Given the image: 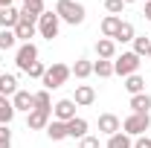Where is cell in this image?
Returning <instances> with one entry per match:
<instances>
[{"label": "cell", "mask_w": 151, "mask_h": 148, "mask_svg": "<svg viewBox=\"0 0 151 148\" xmlns=\"http://www.w3.org/2000/svg\"><path fill=\"white\" fill-rule=\"evenodd\" d=\"M145 20H151V0H145Z\"/></svg>", "instance_id": "cell-34"}, {"label": "cell", "mask_w": 151, "mask_h": 148, "mask_svg": "<svg viewBox=\"0 0 151 148\" xmlns=\"http://www.w3.org/2000/svg\"><path fill=\"white\" fill-rule=\"evenodd\" d=\"M55 15L61 18V23H70V26H78V23H84V18H87L84 6L76 3V0H58L55 3Z\"/></svg>", "instance_id": "cell-1"}, {"label": "cell", "mask_w": 151, "mask_h": 148, "mask_svg": "<svg viewBox=\"0 0 151 148\" xmlns=\"http://www.w3.org/2000/svg\"><path fill=\"white\" fill-rule=\"evenodd\" d=\"M148 61H151V52H148Z\"/></svg>", "instance_id": "cell-39"}, {"label": "cell", "mask_w": 151, "mask_h": 148, "mask_svg": "<svg viewBox=\"0 0 151 148\" xmlns=\"http://www.w3.org/2000/svg\"><path fill=\"white\" fill-rule=\"evenodd\" d=\"M119 131H122V122H119L116 113H102V116H99V134L113 137V134H119Z\"/></svg>", "instance_id": "cell-10"}, {"label": "cell", "mask_w": 151, "mask_h": 148, "mask_svg": "<svg viewBox=\"0 0 151 148\" xmlns=\"http://www.w3.org/2000/svg\"><path fill=\"white\" fill-rule=\"evenodd\" d=\"M134 148H151V137L142 134V137H134Z\"/></svg>", "instance_id": "cell-33"}, {"label": "cell", "mask_w": 151, "mask_h": 148, "mask_svg": "<svg viewBox=\"0 0 151 148\" xmlns=\"http://www.w3.org/2000/svg\"><path fill=\"white\" fill-rule=\"evenodd\" d=\"M78 148H99V137H84V139H78Z\"/></svg>", "instance_id": "cell-32"}, {"label": "cell", "mask_w": 151, "mask_h": 148, "mask_svg": "<svg viewBox=\"0 0 151 148\" xmlns=\"http://www.w3.org/2000/svg\"><path fill=\"white\" fill-rule=\"evenodd\" d=\"M93 75H99V78H111V75H113V61H105V58L93 61Z\"/></svg>", "instance_id": "cell-27"}, {"label": "cell", "mask_w": 151, "mask_h": 148, "mask_svg": "<svg viewBox=\"0 0 151 148\" xmlns=\"http://www.w3.org/2000/svg\"><path fill=\"white\" fill-rule=\"evenodd\" d=\"M12 105H15V111H23V113L35 111V93H29V90H18L15 96H12Z\"/></svg>", "instance_id": "cell-12"}, {"label": "cell", "mask_w": 151, "mask_h": 148, "mask_svg": "<svg viewBox=\"0 0 151 148\" xmlns=\"http://www.w3.org/2000/svg\"><path fill=\"white\" fill-rule=\"evenodd\" d=\"M38 32V15H32L29 9H20V20L18 26H15V38H18L20 44H29Z\"/></svg>", "instance_id": "cell-3"}, {"label": "cell", "mask_w": 151, "mask_h": 148, "mask_svg": "<svg viewBox=\"0 0 151 148\" xmlns=\"http://www.w3.org/2000/svg\"><path fill=\"white\" fill-rule=\"evenodd\" d=\"M73 102L78 105V108H90L96 102V90H93V84H78L73 93Z\"/></svg>", "instance_id": "cell-11"}, {"label": "cell", "mask_w": 151, "mask_h": 148, "mask_svg": "<svg viewBox=\"0 0 151 148\" xmlns=\"http://www.w3.org/2000/svg\"><path fill=\"white\" fill-rule=\"evenodd\" d=\"M70 67L67 64H61V61H55L52 67H47V73H44V78H41V84H44V90H58L61 84H67V78H70Z\"/></svg>", "instance_id": "cell-2"}, {"label": "cell", "mask_w": 151, "mask_h": 148, "mask_svg": "<svg viewBox=\"0 0 151 148\" xmlns=\"http://www.w3.org/2000/svg\"><path fill=\"white\" fill-rule=\"evenodd\" d=\"M50 116H52V111H38V108L29 111L26 113V128L29 131H47V125L52 122Z\"/></svg>", "instance_id": "cell-9"}, {"label": "cell", "mask_w": 151, "mask_h": 148, "mask_svg": "<svg viewBox=\"0 0 151 148\" xmlns=\"http://www.w3.org/2000/svg\"><path fill=\"white\" fill-rule=\"evenodd\" d=\"M0 148H12V131H9V125H0Z\"/></svg>", "instance_id": "cell-30"}, {"label": "cell", "mask_w": 151, "mask_h": 148, "mask_svg": "<svg viewBox=\"0 0 151 148\" xmlns=\"http://www.w3.org/2000/svg\"><path fill=\"white\" fill-rule=\"evenodd\" d=\"M125 90L131 93V96H137V93H145V78H142L139 73L128 75V78H125Z\"/></svg>", "instance_id": "cell-22"}, {"label": "cell", "mask_w": 151, "mask_h": 148, "mask_svg": "<svg viewBox=\"0 0 151 148\" xmlns=\"http://www.w3.org/2000/svg\"><path fill=\"white\" fill-rule=\"evenodd\" d=\"M15 105H12V99H6V96H0V125H9L12 119H15Z\"/></svg>", "instance_id": "cell-21"}, {"label": "cell", "mask_w": 151, "mask_h": 148, "mask_svg": "<svg viewBox=\"0 0 151 148\" xmlns=\"http://www.w3.org/2000/svg\"><path fill=\"white\" fill-rule=\"evenodd\" d=\"M44 73H47V67H44L41 61H35V64L26 70V75H29V78H44Z\"/></svg>", "instance_id": "cell-31"}, {"label": "cell", "mask_w": 151, "mask_h": 148, "mask_svg": "<svg viewBox=\"0 0 151 148\" xmlns=\"http://www.w3.org/2000/svg\"><path fill=\"white\" fill-rule=\"evenodd\" d=\"M35 108L38 111H52V96H50V90H41L35 93Z\"/></svg>", "instance_id": "cell-28"}, {"label": "cell", "mask_w": 151, "mask_h": 148, "mask_svg": "<svg viewBox=\"0 0 151 148\" xmlns=\"http://www.w3.org/2000/svg\"><path fill=\"white\" fill-rule=\"evenodd\" d=\"M122 3H125V6H128V3H137V0H122Z\"/></svg>", "instance_id": "cell-36"}, {"label": "cell", "mask_w": 151, "mask_h": 148, "mask_svg": "<svg viewBox=\"0 0 151 148\" xmlns=\"http://www.w3.org/2000/svg\"><path fill=\"white\" fill-rule=\"evenodd\" d=\"M70 73H73L76 78H90V75H93V61H87V58H78L73 67H70Z\"/></svg>", "instance_id": "cell-20"}, {"label": "cell", "mask_w": 151, "mask_h": 148, "mask_svg": "<svg viewBox=\"0 0 151 148\" xmlns=\"http://www.w3.org/2000/svg\"><path fill=\"white\" fill-rule=\"evenodd\" d=\"M105 148H134V139L128 137V134H113V137H108V145Z\"/></svg>", "instance_id": "cell-23"}, {"label": "cell", "mask_w": 151, "mask_h": 148, "mask_svg": "<svg viewBox=\"0 0 151 148\" xmlns=\"http://www.w3.org/2000/svg\"><path fill=\"white\" fill-rule=\"evenodd\" d=\"M148 111H151V96L148 93L131 96V113H148Z\"/></svg>", "instance_id": "cell-18"}, {"label": "cell", "mask_w": 151, "mask_h": 148, "mask_svg": "<svg viewBox=\"0 0 151 148\" xmlns=\"http://www.w3.org/2000/svg\"><path fill=\"white\" fill-rule=\"evenodd\" d=\"M15 47H18L15 29H0V52H6V50H15Z\"/></svg>", "instance_id": "cell-26"}, {"label": "cell", "mask_w": 151, "mask_h": 148, "mask_svg": "<svg viewBox=\"0 0 151 148\" xmlns=\"http://www.w3.org/2000/svg\"><path fill=\"white\" fill-rule=\"evenodd\" d=\"M26 3H29V0H23V6H26Z\"/></svg>", "instance_id": "cell-38"}, {"label": "cell", "mask_w": 151, "mask_h": 148, "mask_svg": "<svg viewBox=\"0 0 151 148\" xmlns=\"http://www.w3.org/2000/svg\"><path fill=\"white\" fill-rule=\"evenodd\" d=\"M47 137H50L52 142H61V139H67V122H58V119H52V122L47 125Z\"/></svg>", "instance_id": "cell-17"}, {"label": "cell", "mask_w": 151, "mask_h": 148, "mask_svg": "<svg viewBox=\"0 0 151 148\" xmlns=\"http://www.w3.org/2000/svg\"><path fill=\"white\" fill-rule=\"evenodd\" d=\"M0 64H3V52H0Z\"/></svg>", "instance_id": "cell-37"}, {"label": "cell", "mask_w": 151, "mask_h": 148, "mask_svg": "<svg viewBox=\"0 0 151 148\" xmlns=\"http://www.w3.org/2000/svg\"><path fill=\"white\" fill-rule=\"evenodd\" d=\"M151 128V116L148 113H131V116H125V122H122V134H128V137H142L145 131Z\"/></svg>", "instance_id": "cell-4"}, {"label": "cell", "mask_w": 151, "mask_h": 148, "mask_svg": "<svg viewBox=\"0 0 151 148\" xmlns=\"http://www.w3.org/2000/svg\"><path fill=\"white\" fill-rule=\"evenodd\" d=\"M6 6H15V0H0V9H6Z\"/></svg>", "instance_id": "cell-35"}, {"label": "cell", "mask_w": 151, "mask_h": 148, "mask_svg": "<svg viewBox=\"0 0 151 148\" xmlns=\"http://www.w3.org/2000/svg\"><path fill=\"white\" fill-rule=\"evenodd\" d=\"M119 26H122V18H116V15H108V18L102 20V38H111L119 32Z\"/></svg>", "instance_id": "cell-19"}, {"label": "cell", "mask_w": 151, "mask_h": 148, "mask_svg": "<svg viewBox=\"0 0 151 148\" xmlns=\"http://www.w3.org/2000/svg\"><path fill=\"white\" fill-rule=\"evenodd\" d=\"M58 32H61V18H58L55 12H44L38 18V35L52 41V38H58Z\"/></svg>", "instance_id": "cell-6"}, {"label": "cell", "mask_w": 151, "mask_h": 148, "mask_svg": "<svg viewBox=\"0 0 151 148\" xmlns=\"http://www.w3.org/2000/svg\"><path fill=\"white\" fill-rule=\"evenodd\" d=\"M18 20H20V9H15V6L0 9V29H15Z\"/></svg>", "instance_id": "cell-13"}, {"label": "cell", "mask_w": 151, "mask_h": 148, "mask_svg": "<svg viewBox=\"0 0 151 148\" xmlns=\"http://www.w3.org/2000/svg\"><path fill=\"white\" fill-rule=\"evenodd\" d=\"M105 9H108V15H122V9H125V3L122 0H105Z\"/></svg>", "instance_id": "cell-29"}, {"label": "cell", "mask_w": 151, "mask_h": 148, "mask_svg": "<svg viewBox=\"0 0 151 148\" xmlns=\"http://www.w3.org/2000/svg\"><path fill=\"white\" fill-rule=\"evenodd\" d=\"M131 44H134V50H131V52H137L139 58L151 52V38H148V35H137V38L131 41Z\"/></svg>", "instance_id": "cell-24"}, {"label": "cell", "mask_w": 151, "mask_h": 148, "mask_svg": "<svg viewBox=\"0 0 151 148\" xmlns=\"http://www.w3.org/2000/svg\"><path fill=\"white\" fill-rule=\"evenodd\" d=\"M139 55L137 52H122V55L113 58V75H122V78H128V75H134L137 70H139Z\"/></svg>", "instance_id": "cell-5"}, {"label": "cell", "mask_w": 151, "mask_h": 148, "mask_svg": "<svg viewBox=\"0 0 151 148\" xmlns=\"http://www.w3.org/2000/svg\"><path fill=\"white\" fill-rule=\"evenodd\" d=\"M18 90H20V87H18V78H15L12 73H3V75H0V96L12 99Z\"/></svg>", "instance_id": "cell-16"}, {"label": "cell", "mask_w": 151, "mask_h": 148, "mask_svg": "<svg viewBox=\"0 0 151 148\" xmlns=\"http://www.w3.org/2000/svg\"><path fill=\"white\" fill-rule=\"evenodd\" d=\"M76 105L73 99H58L55 105H52V116H55L58 122H70V119H76Z\"/></svg>", "instance_id": "cell-8"}, {"label": "cell", "mask_w": 151, "mask_h": 148, "mask_svg": "<svg viewBox=\"0 0 151 148\" xmlns=\"http://www.w3.org/2000/svg\"><path fill=\"white\" fill-rule=\"evenodd\" d=\"M134 38H137V32H134V26L128 23V20H122V26H119V32L113 35V41H119V44H131Z\"/></svg>", "instance_id": "cell-25"}, {"label": "cell", "mask_w": 151, "mask_h": 148, "mask_svg": "<svg viewBox=\"0 0 151 148\" xmlns=\"http://www.w3.org/2000/svg\"><path fill=\"white\" fill-rule=\"evenodd\" d=\"M87 119H81V116H76V119H70L67 122V137H73V139H84L87 137Z\"/></svg>", "instance_id": "cell-15"}, {"label": "cell", "mask_w": 151, "mask_h": 148, "mask_svg": "<svg viewBox=\"0 0 151 148\" xmlns=\"http://www.w3.org/2000/svg\"><path fill=\"white\" fill-rule=\"evenodd\" d=\"M35 61H38V47L32 44V41H29V44H20L18 52H15V64H18V70H20V73H26Z\"/></svg>", "instance_id": "cell-7"}, {"label": "cell", "mask_w": 151, "mask_h": 148, "mask_svg": "<svg viewBox=\"0 0 151 148\" xmlns=\"http://www.w3.org/2000/svg\"><path fill=\"white\" fill-rule=\"evenodd\" d=\"M96 55L105 58V61H113V58H116V41H111V38H99V41H96Z\"/></svg>", "instance_id": "cell-14"}]
</instances>
